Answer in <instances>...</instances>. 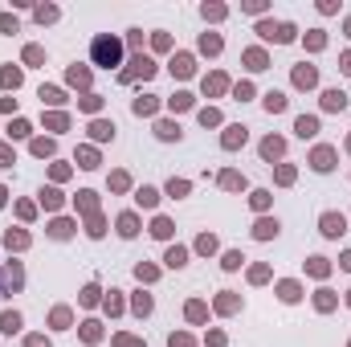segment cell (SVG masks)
Instances as JSON below:
<instances>
[{
  "instance_id": "6da1fadb",
  "label": "cell",
  "mask_w": 351,
  "mask_h": 347,
  "mask_svg": "<svg viewBox=\"0 0 351 347\" xmlns=\"http://www.w3.org/2000/svg\"><path fill=\"white\" fill-rule=\"evenodd\" d=\"M119 41L115 37H94V45H90V57H94V65H119Z\"/></svg>"
},
{
  "instance_id": "7a4b0ae2",
  "label": "cell",
  "mask_w": 351,
  "mask_h": 347,
  "mask_svg": "<svg viewBox=\"0 0 351 347\" xmlns=\"http://www.w3.org/2000/svg\"><path fill=\"white\" fill-rule=\"evenodd\" d=\"M17 286H21V265H4V270H0V294L17 290Z\"/></svg>"
},
{
  "instance_id": "3957f363",
  "label": "cell",
  "mask_w": 351,
  "mask_h": 347,
  "mask_svg": "<svg viewBox=\"0 0 351 347\" xmlns=\"http://www.w3.org/2000/svg\"><path fill=\"white\" fill-rule=\"evenodd\" d=\"M323 233H327V237H339V233H343V217L327 213V217H323Z\"/></svg>"
},
{
  "instance_id": "277c9868",
  "label": "cell",
  "mask_w": 351,
  "mask_h": 347,
  "mask_svg": "<svg viewBox=\"0 0 351 347\" xmlns=\"http://www.w3.org/2000/svg\"><path fill=\"white\" fill-rule=\"evenodd\" d=\"M323 102H327V110H343V107H347V98L339 94V90H327V98H323Z\"/></svg>"
},
{
  "instance_id": "5b68a950",
  "label": "cell",
  "mask_w": 351,
  "mask_h": 347,
  "mask_svg": "<svg viewBox=\"0 0 351 347\" xmlns=\"http://www.w3.org/2000/svg\"><path fill=\"white\" fill-rule=\"evenodd\" d=\"M225 143H229V147H237V143H245V127H233V131L225 135Z\"/></svg>"
},
{
  "instance_id": "8992f818",
  "label": "cell",
  "mask_w": 351,
  "mask_h": 347,
  "mask_svg": "<svg viewBox=\"0 0 351 347\" xmlns=\"http://www.w3.org/2000/svg\"><path fill=\"white\" fill-rule=\"evenodd\" d=\"M314 131H319V123H314V119H298V135H302V139L314 135Z\"/></svg>"
},
{
  "instance_id": "52a82bcc",
  "label": "cell",
  "mask_w": 351,
  "mask_h": 347,
  "mask_svg": "<svg viewBox=\"0 0 351 347\" xmlns=\"http://www.w3.org/2000/svg\"><path fill=\"white\" fill-rule=\"evenodd\" d=\"M314 168H319V172L331 168V152H319V155H314Z\"/></svg>"
},
{
  "instance_id": "ba28073f",
  "label": "cell",
  "mask_w": 351,
  "mask_h": 347,
  "mask_svg": "<svg viewBox=\"0 0 351 347\" xmlns=\"http://www.w3.org/2000/svg\"><path fill=\"white\" fill-rule=\"evenodd\" d=\"M269 233H278V221H262L257 225V237H269Z\"/></svg>"
},
{
  "instance_id": "9c48e42d",
  "label": "cell",
  "mask_w": 351,
  "mask_h": 347,
  "mask_svg": "<svg viewBox=\"0 0 351 347\" xmlns=\"http://www.w3.org/2000/svg\"><path fill=\"white\" fill-rule=\"evenodd\" d=\"M294 78H298V86H310V82H314V69H298Z\"/></svg>"
},
{
  "instance_id": "30bf717a",
  "label": "cell",
  "mask_w": 351,
  "mask_h": 347,
  "mask_svg": "<svg viewBox=\"0 0 351 347\" xmlns=\"http://www.w3.org/2000/svg\"><path fill=\"white\" fill-rule=\"evenodd\" d=\"M266 107H269V110H282V107H286V98H282V94H269Z\"/></svg>"
},
{
  "instance_id": "8fae6325",
  "label": "cell",
  "mask_w": 351,
  "mask_h": 347,
  "mask_svg": "<svg viewBox=\"0 0 351 347\" xmlns=\"http://www.w3.org/2000/svg\"><path fill=\"white\" fill-rule=\"evenodd\" d=\"M0 327H4V331H17L21 319H17V315H4V319H0Z\"/></svg>"
},
{
  "instance_id": "7c38bea8",
  "label": "cell",
  "mask_w": 351,
  "mask_h": 347,
  "mask_svg": "<svg viewBox=\"0 0 351 347\" xmlns=\"http://www.w3.org/2000/svg\"><path fill=\"white\" fill-rule=\"evenodd\" d=\"M262 152H266V155H278V152H282V143H278V139H266V147H262Z\"/></svg>"
}]
</instances>
